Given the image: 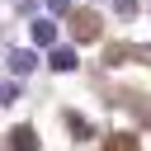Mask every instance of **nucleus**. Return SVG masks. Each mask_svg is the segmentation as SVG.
Here are the masks:
<instances>
[{
  "label": "nucleus",
  "mask_w": 151,
  "mask_h": 151,
  "mask_svg": "<svg viewBox=\"0 0 151 151\" xmlns=\"http://www.w3.org/2000/svg\"><path fill=\"white\" fill-rule=\"evenodd\" d=\"M19 99V85L14 80H0V104H14Z\"/></svg>",
  "instance_id": "4"
},
{
  "label": "nucleus",
  "mask_w": 151,
  "mask_h": 151,
  "mask_svg": "<svg viewBox=\"0 0 151 151\" xmlns=\"http://www.w3.org/2000/svg\"><path fill=\"white\" fill-rule=\"evenodd\" d=\"M80 66V57H76V47H47V71H57V76H66V71H76Z\"/></svg>",
  "instance_id": "2"
},
{
  "label": "nucleus",
  "mask_w": 151,
  "mask_h": 151,
  "mask_svg": "<svg viewBox=\"0 0 151 151\" xmlns=\"http://www.w3.org/2000/svg\"><path fill=\"white\" fill-rule=\"evenodd\" d=\"M113 9H118L123 19H132V14H137V0H113Z\"/></svg>",
  "instance_id": "6"
},
{
  "label": "nucleus",
  "mask_w": 151,
  "mask_h": 151,
  "mask_svg": "<svg viewBox=\"0 0 151 151\" xmlns=\"http://www.w3.org/2000/svg\"><path fill=\"white\" fill-rule=\"evenodd\" d=\"M9 71H14V76H33V71H38V52H33V47L9 52Z\"/></svg>",
  "instance_id": "3"
},
{
  "label": "nucleus",
  "mask_w": 151,
  "mask_h": 151,
  "mask_svg": "<svg viewBox=\"0 0 151 151\" xmlns=\"http://www.w3.org/2000/svg\"><path fill=\"white\" fill-rule=\"evenodd\" d=\"M28 38H33V52H38V47L47 52V47H57V24H52V19H33V24H28Z\"/></svg>",
  "instance_id": "1"
},
{
  "label": "nucleus",
  "mask_w": 151,
  "mask_h": 151,
  "mask_svg": "<svg viewBox=\"0 0 151 151\" xmlns=\"http://www.w3.org/2000/svg\"><path fill=\"white\" fill-rule=\"evenodd\" d=\"M28 142H33V132H28V127H19V132H14V151H33Z\"/></svg>",
  "instance_id": "5"
},
{
  "label": "nucleus",
  "mask_w": 151,
  "mask_h": 151,
  "mask_svg": "<svg viewBox=\"0 0 151 151\" xmlns=\"http://www.w3.org/2000/svg\"><path fill=\"white\" fill-rule=\"evenodd\" d=\"M47 9H52V14H66V9H71V0H47Z\"/></svg>",
  "instance_id": "7"
}]
</instances>
